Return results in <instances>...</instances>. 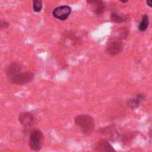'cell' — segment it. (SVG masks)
I'll use <instances>...</instances> for the list:
<instances>
[{"label":"cell","instance_id":"cell-1","mask_svg":"<svg viewBox=\"0 0 152 152\" xmlns=\"http://www.w3.org/2000/svg\"><path fill=\"white\" fill-rule=\"evenodd\" d=\"M76 124L85 134H89L94 129V121L90 116L81 115L77 117Z\"/></svg>","mask_w":152,"mask_h":152},{"label":"cell","instance_id":"cell-2","mask_svg":"<svg viewBox=\"0 0 152 152\" xmlns=\"http://www.w3.org/2000/svg\"><path fill=\"white\" fill-rule=\"evenodd\" d=\"M42 141H43V134L40 131L37 130L34 131L30 135V148L33 151H39L42 146Z\"/></svg>","mask_w":152,"mask_h":152},{"label":"cell","instance_id":"cell-3","mask_svg":"<svg viewBox=\"0 0 152 152\" xmlns=\"http://www.w3.org/2000/svg\"><path fill=\"white\" fill-rule=\"evenodd\" d=\"M71 12V9L70 7L67 6V5H63V6H59L57 8H55L53 12V14L55 18L60 19V20H66L69 15Z\"/></svg>","mask_w":152,"mask_h":152},{"label":"cell","instance_id":"cell-4","mask_svg":"<svg viewBox=\"0 0 152 152\" xmlns=\"http://www.w3.org/2000/svg\"><path fill=\"white\" fill-rule=\"evenodd\" d=\"M32 79V74L28 72H24V73H18L17 75L12 77V82L14 84L21 85L29 82Z\"/></svg>","mask_w":152,"mask_h":152},{"label":"cell","instance_id":"cell-5","mask_svg":"<svg viewBox=\"0 0 152 152\" xmlns=\"http://www.w3.org/2000/svg\"><path fill=\"white\" fill-rule=\"evenodd\" d=\"M95 151H114V149L111 147V145L108 142L100 141L96 144Z\"/></svg>","mask_w":152,"mask_h":152},{"label":"cell","instance_id":"cell-6","mask_svg":"<svg viewBox=\"0 0 152 152\" xmlns=\"http://www.w3.org/2000/svg\"><path fill=\"white\" fill-rule=\"evenodd\" d=\"M89 4L92 5L93 10L96 13H101L103 10V4L102 3V0H88Z\"/></svg>","mask_w":152,"mask_h":152},{"label":"cell","instance_id":"cell-7","mask_svg":"<svg viewBox=\"0 0 152 152\" xmlns=\"http://www.w3.org/2000/svg\"><path fill=\"white\" fill-rule=\"evenodd\" d=\"M33 116L30 113H23L20 116V121L24 126H29L33 123Z\"/></svg>","mask_w":152,"mask_h":152},{"label":"cell","instance_id":"cell-8","mask_svg":"<svg viewBox=\"0 0 152 152\" xmlns=\"http://www.w3.org/2000/svg\"><path fill=\"white\" fill-rule=\"evenodd\" d=\"M109 52L111 54H117L122 50V44L120 42H113L109 45Z\"/></svg>","mask_w":152,"mask_h":152},{"label":"cell","instance_id":"cell-9","mask_svg":"<svg viewBox=\"0 0 152 152\" xmlns=\"http://www.w3.org/2000/svg\"><path fill=\"white\" fill-rule=\"evenodd\" d=\"M20 66H18L16 63H14L8 68V75L13 77L15 75H17L18 73H20Z\"/></svg>","mask_w":152,"mask_h":152},{"label":"cell","instance_id":"cell-10","mask_svg":"<svg viewBox=\"0 0 152 152\" xmlns=\"http://www.w3.org/2000/svg\"><path fill=\"white\" fill-rule=\"evenodd\" d=\"M148 26H149V18H148L147 15H143L142 20V21H141V23L139 25V29L141 31H144V30L147 29Z\"/></svg>","mask_w":152,"mask_h":152},{"label":"cell","instance_id":"cell-11","mask_svg":"<svg viewBox=\"0 0 152 152\" xmlns=\"http://www.w3.org/2000/svg\"><path fill=\"white\" fill-rule=\"evenodd\" d=\"M33 8L35 12H40L42 9V2L41 0H33Z\"/></svg>","mask_w":152,"mask_h":152},{"label":"cell","instance_id":"cell-12","mask_svg":"<svg viewBox=\"0 0 152 152\" xmlns=\"http://www.w3.org/2000/svg\"><path fill=\"white\" fill-rule=\"evenodd\" d=\"M147 4H148L149 6L152 7V0H147Z\"/></svg>","mask_w":152,"mask_h":152},{"label":"cell","instance_id":"cell-13","mask_svg":"<svg viewBox=\"0 0 152 152\" xmlns=\"http://www.w3.org/2000/svg\"><path fill=\"white\" fill-rule=\"evenodd\" d=\"M120 1H121V2H123V3H126L128 0H120Z\"/></svg>","mask_w":152,"mask_h":152}]
</instances>
